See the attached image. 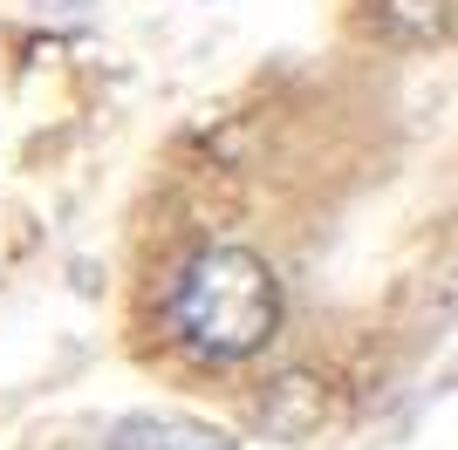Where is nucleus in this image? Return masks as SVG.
<instances>
[{"label":"nucleus","mask_w":458,"mask_h":450,"mask_svg":"<svg viewBox=\"0 0 458 450\" xmlns=\"http://www.w3.org/2000/svg\"><path fill=\"white\" fill-rule=\"evenodd\" d=\"M48 7H69V14H76V7H89V0H48Z\"/></svg>","instance_id":"7ed1b4c3"},{"label":"nucleus","mask_w":458,"mask_h":450,"mask_svg":"<svg viewBox=\"0 0 458 450\" xmlns=\"http://www.w3.org/2000/svg\"><path fill=\"white\" fill-rule=\"evenodd\" d=\"M110 450H240L226 430H212L199 416H172V410H137V416H116Z\"/></svg>","instance_id":"f03ea898"},{"label":"nucleus","mask_w":458,"mask_h":450,"mask_svg":"<svg viewBox=\"0 0 458 450\" xmlns=\"http://www.w3.org/2000/svg\"><path fill=\"white\" fill-rule=\"evenodd\" d=\"M165 328L199 362H247L281 328V280L253 246H199L165 287Z\"/></svg>","instance_id":"f257e3e1"}]
</instances>
